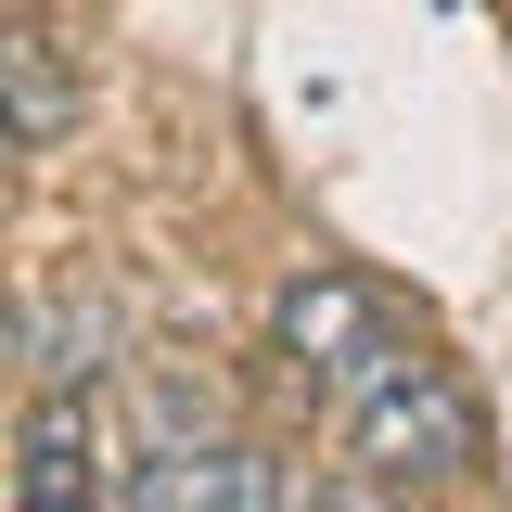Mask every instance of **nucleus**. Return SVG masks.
Segmentation results:
<instances>
[{
	"label": "nucleus",
	"instance_id": "4",
	"mask_svg": "<svg viewBox=\"0 0 512 512\" xmlns=\"http://www.w3.org/2000/svg\"><path fill=\"white\" fill-rule=\"evenodd\" d=\"M128 512H282V474L256 436H180V448H141Z\"/></svg>",
	"mask_w": 512,
	"mask_h": 512
},
{
	"label": "nucleus",
	"instance_id": "1",
	"mask_svg": "<svg viewBox=\"0 0 512 512\" xmlns=\"http://www.w3.org/2000/svg\"><path fill=\"white\" fill-rule=\"evenodd\" d=\"M269 359L308 397H372L384 372H410V320L372 269H295L269 295Z\"/></svg>",
	"mask_w": 512,
	"mask_h": 512
},
{
	"label": "nucleus",
	"instance_id": "8",
	"mask_svg": "<svg viewBox=\"0 0 512 512\" xmlns=\"http://www.w3.org/2000/svg\"><path fill=\"white\" fill-rule=\"evenodd\" d=\"M13 359H26V308L0 295V372H13Z\"/></svg>",
	"mask_w": 512,
	"mask_h": 512
},
{
	"label": "nucleus",
	"instance_id": "6",
	"mask_svg": "<svg viewBox=\"0 0 512 512\" xmlns=\"http://www.w3.org/2000/svg\"><path fill=\"white\" fill-rule=\"evenodd\" d=\"M141 397H154V448H180V436H231L218 384H192L180 359H154V372H141Z\"/></svg>",
	"mask_w": 512,
	"mask_h": 512
},
{
	"label": "nucleus",
	"instance_id": "7",
	"mask_svg": "<svg viewBox=\"0 0 512 512\" xmlns=\"http://www.w3.org/2000/svg\"><path fill=\"white\" fill-rule=\"evenodd\" d=\"M384 500H397V487H372V474H346V487H308L295 512H384Z\"/></svg>",
	"mask_w": 512,
	"mask_h": 512
},
{
	"label": "nucleus",
	"instance_id": "2",
	"mask_svg": "<svg viewBox=\"0 0 512 512\" xmlns=\"http://www.w3.org/2000/svg\"><path fill=\"white\" fill-rule=\"evenodd\" d=\"M487 461V410H474V384L436 372V359H410V372H384L372 397H346V474H372V487H448V474H474Z\"/></svg>",
	"mask_w": 512,
	"mask_h": 512
},
{
	"label": "nucleus",
	"instance_id": "5",
	"mask_svg": "<svg viewBox=\"0 0 512 512\" xmlns=\"http://www.w3.org/2000/svg\"><path fill=\"white\" fill-rule=\"evenodd\" d=\"M77 128V64L39 26H0V141H64Z\"/></svg>",
	"mask_w": 512,
	"mask_h": 512
},
{
	"label": "nucleus",
	"instance_id": "3",
	"mask_svg": "<svg viewBox=\"0 0 512 512\" xmlns=\"http://www.w3.org/2000/svg\"><path fill=\"white\" fill-rule=\"evenodd\" d=\"M13 512H103V397L39 384L13 423Z\"/></svg>",
	"mask_w": 512,
	"mask_h": 512
}]
</instances>
